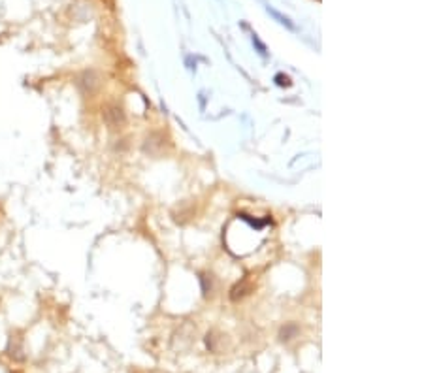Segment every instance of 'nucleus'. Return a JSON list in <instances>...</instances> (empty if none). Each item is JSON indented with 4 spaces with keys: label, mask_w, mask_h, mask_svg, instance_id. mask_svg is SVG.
<instances>
[{
    "label": "nucleus",
    "mask_w": 424,
    "mask_h": 373,
    "mask_svg": "<svg viewBox=\"0 0 424 373\" xmlns=\"http://www.w3.org/2000/svg\"><path fill=\"white\" fill-rule=\"evenodd\" d=\"M275 79H277V85H291V81H289V77L287 76H277L275 77Z\"/></svg>",
    "instance_id": "1"
}]
</instances>
